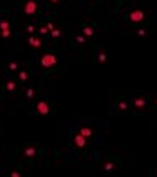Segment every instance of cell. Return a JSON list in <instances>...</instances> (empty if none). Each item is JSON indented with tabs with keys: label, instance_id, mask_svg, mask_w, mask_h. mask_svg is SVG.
Masks as SVG:
<instances>
[{
	"label": "cell",
	"instance_id": "6da1fadb",
	"mask_svg": "<svg viewBox=\"0 0 157 177\" xmlns=\"http://www.w3.org/2000/svg\"><path fill=\"white\" fill-rule=\"evenodd\" d=\"M56 63H58V58L55 53H45L40 58V66H43V68H53V66H56Z\"/></svg>",
	"mask_w": 157,
	"mask_h": 177
},
{
	"label": "cell",
	"instance_id": "7a4b0ae2",
	"mask_svg": "<svg viewBox=\"0 0 157 177\" xmlns=\"http://www.w3.org/2000/svg\"><path fill=\"white\" fill-rule=\"evenodd\" d=\"M127 18H129V22H131V23H136V25H137V23L145 22V20H147V17H145V13L142 12L141 8H136V10H132V12L129 13V17H127Z\"/></svg>",
	"mask_w": 157,
	"mask_h": 177
},
{
	"label": "cell",
	"instance_id": "3957f363",
	"mask_svg": "<svg viewBox=\"0 0 157 177\" xmlns=\"http://www.w3.org/2000/svg\"><path fill=\"white\" fill-rule=\"evenodd\" d=\"M23 12L25 15H35V13L38 12V3L35 2V0H26L25 3H23Z\"/></svg>",
	"mask_w": 157,
	"mask_h": 177
},
{
	"label": "cell",
	"instance_id": "277c9868",
	"mask_svg": "<svg viewBox=\"0 0 157 177\" xmlns=\"http://www.w3.org/2000/svg\"><path fill=\"white\" fill-rule=\"evenodd\" d=\"M132 106H134L136 109H139V111L145 109V108H147V101H145V96H142V94L136 96V98L132 99Z\"/></svg>",
	"mask_w": 157,
	"mask_h": 177
},
{
	"label": "cell",
	"instance_id": "5b68a950",
	"mask_svg": "<svg viewBox=\"0 0 157 177\" xmlns=\"http://www.w3.org/2000/svg\"><path fill=\"white\" fill-rule=\"evenodd\" d=\"M74 146L78 147V149H86V146H88V141H86V138L83 136V134H74Z\"/></svg>",
	"mask_w": 157,
	"mask_h": 177
},
{
	"label": "cell",
	"instance_id": "8992f818",
	"mask_svg": "<svg viewBox=\"0 0 157 177\" xmlns=\"http://www.w3.org/2000/svg\"><path fill=\"white\" fill-rule=\"evenodd\" d=\"M35 108H37V113L41 114V116H46V114L50 113V104H48L46 101H38Z\"/></svg>",
	"mask_w": 157,
	"mask_h": 177
},
{
	"label": "cell",
	"instance_id": "52a82bcc",
	"mask_svg": "<svg viewBox=\"0 0 157 177\" xmlns=\"http://www.w3.org/2000/svg\"><path fill=\"white\" fill-rule=\"evenodd\" d=\"M114 108H116V111L118 113H121V114H122V113H126L127 111V108H129V104H127V101H126V99H118V101H116V104H114Z\"/></svg>",
	"mask_w": 157,
	"mask_h": 177
},
{
	"label": "cell",
	"instance_id": "ba28073f",
	"mask_svg": "<svg viewBox=\"0 0 157 177\" xmlns=\"http://www.w3.org/2000/svg\"><path fill=\"white\" fill-rule=\"evenodd\" d=\"M28 45L32 46V48H41V45H43V41H41V38H40V37L30 35V37H28Z\"/></svg>",
	"mask_w": 157,
	"mask_h": 177
},
{
	"label": "cell",
	"instance_id": "9c48e42d",
	"mask_svg": "<svg viewBox=\"0 0 157 177\" xmlns=\"http://www.w3.org/2000/svg\"><path fill=\"white\" fill-rule=\"evenodd\" d=\"M79 134H83L86 139H89V138H93L94 136V131H93L91 127H88V126H85V127H79Z\"/></svg>",
	"mask_w": 157,
	"mask_h": 177
},
{
	"label": "cell",
	"instance_id": "30bf717a",
	"mask_svg": "<svg viewBox=\"0 0 157 177\" xmlns=\"http://www.w3.org/2000/svg\"><path fill=\"white\" fill-rule=\"evenodd\" d=\"M5 86H7V91H8V93H13V91H17V83H15L13 79H8Z\"/></svg>",
	"mask_w": 157,
	"mask_h": 177
},
{
	"label": "cell",
	"instance_id": "8fae6325",
	"mask_svg": "<svg viewBox=\"0 0 157 177\" xmlns=\"http://www.w3.org/2000/svg\"><path fill=\"white\" fill-rule=\"evenodd\" d=\"M83 33L86 37H94V28L89 25H83Z\"/></svg>",
	"mask_w": 157,
	"mask_h": 177
},
{
	"label": "cell",
	"instance_id": "7c38bea8",
	"mask_svg": "<svg viewBox=\"0 0 157 177\" xmlns=\"http://www.w3.org/2000/svg\"><path fill=\"white\" fill-rule=\"evenodd\" d=\"M35 154H37V147H35V146H28V147L25 149V156L26 157H33Z\"/></svg>",
	"mask_w": 157,
	"mask_h": 177
},
{
	"label": "cell",
	"instance_id": "4fadbf2b",
	"mask_svg": "<svg viewBox=\"0 0 157 177\" xmlns=\"http://www.w3.org/2000/svg\"><path fill=\"white\" fill-rule=\"evenodd\" d=\"M106 60H108V53H106L104 50H101V52L98 53V61H99V65L106 63Z\"/></svg>",
	"mask_w": 157,
	"mask_h": 177
},
{
	"label": "cell",
	"instance_id": "5bb4252c",
	"mask_svg": "<svg viewBox=\"0 0 157 177\" xmlns=\"http://www.w3.org/2000/svg\"><path fill=\"white\" fill-rule=\"evenodd\" d=\"M50 35H51L53 38H60V37H61V30L56 28V26H53L51 30H50Z\"/></svg>",
	"mask_w": 157,
	"mask_h": 177
},
{
	"label": "cell",
	"instance_id": "9a60e30c",
	"mask_svg": "<svg viewBox=\"0 0 157 177\" xmlns=\"http://www.w3.org/2000/svg\"><path fill=\"white\" fill-rule=\"evenodd\" d=\"M18 79L22 81V83H26V79H28V73H26L25 70H22V71L18 73Z\"/></svg>",
	"mask_w": 157,
	"mask_h": 177
},
{
	"label": "cell",
	"instance_id": "2e32d148",
	"mask_svg": "<svg viewBox=\"0 0 157 177\" xmlns=\"http://www.w3.org/2000/svg\"><path fill=\"white\" fill-rule=\"evenodd\" d=\"M10 28V22L8 20H0V30H8Z\"/></svg>",
	"mask_w": 157,
	"mask_h": 177
},
{
	"label": "cell",
	"instance_id": "e0dca14e",
	"mask_svg": "<svg viewBox=\"0 0 157 177\" xmlns=\"http://www.w3.org/2000/svg\"><path fill=\"white\" fill-rule=\"evenodd\" d=\"M8 70H10V71H17V70H18V63H17V61H10V63H8Z\"/></svg>",
	"mask_w": 157,
	"mask_h": 177
},
{
	"label": "cell",
	"instance_id": "ac0fdd59",
	"mask_svg": "<svg viewBox=\"0 0 157 177\" xmlns=\"http://www.w3.org/2000/svg\"><path fill=\"white\" fill-rule=\"evenodd\" d=\"M25 94H26V98H28V99H32L33 96H35V90H33V88H28Z\"/></svg>",
	"mask_w": 157,
	"mask_h": 177
},
{
	"label": "cell",
	"instance_id": "d6986e66",
	"mask_svg": "<svg viewBox=\"0 0 157 177\" xmlns=\"http://www.w3.org/2000/svg\"><path fill=\"white\" fill-rule=\"evenodd\" d=\"M40 33H41V35H46V33H50L48 26H46V25H41V26H40Z\"/></svg>",
	"mask_w": 157,
	"mask_h": 177
},
{
	"label": "cell",
	"instance_id": "ffe728a7",
	"mask_svg": "<svg viewBox=\"0 0 157 177\" xmlns=\"http://www.w3.org/2000/svg\"><path fill=\"white\" fill-rule=\"evenodd\" d=\"M25 32L30 33V35H33V32H35V26H33V25H26L25 26Z\"/></svg>",
	"mask_w": 157,
	"mask_h": 177
},
{
	"label": "cell",
	"instance_id": "44dd1931",
	"mask_svg": "<svg viewBox=\"0 0 157 177\" xmlns=\"http://www.w3.org/2000/svg\"><path fill=\"white\" fill-rule=\"evenodd\" d=\"M12 35V32H10V28L8 30H2V38H8Z\"/></svg>",
	"mask_w": 157,
	"mask_h": 177
},
{
	"label": "cell",
	"instance_id": "7402d4cb",
	"mask_svg": "<svg viewBox=\"0 0 157 177\" xmlns=\"http://www.w3.org/2000/svg\"><path fill=\"white\" fill-rule=\"evenodd\" d=\"M136 33H137L139 37H145V35H147V30H145V28H139Z\"/></svg>",
	"mask_w": 157,
	"mask_h": 177
},
{
	"label": "cell",
	"instance_id": "603a6c76",
	"mask_svg": "<svg viewBox=\"0 0 157 177\" xmlns=\"http://www.w3.org/2000/svg\"><path fill=\"white\" fill-rule=\"evenodd\" d=\"M76 41H78V43H81V45H85V43H86V38H85V37H79V35H78V37H76Z\"/></svg>",
	"mask_w": 157,
	"mask_h": 177
},
{
	"label": "cell",
	"instance_id": "cb8c5ba5",
	"mask_svg": "<svg viewBox=\"0 0 157 177\" xmlns=\"http://www.w3.org/2000/svg\"><path fill=\"white\" fill-rule=\"evenodd\" d=\"M10 176H12V177H20L22 174H20V172H17V171H13L12 174H10Z\"/></svg>",
	"mask_w": 157,
	"mask_h": 177
},
{
	"label": "cell",
	"instance_id": "d4e9b609",
	"mask_svg": "<svg viewBox=\"0 0 157 177\" xmlns=\"http://www.w3.org/2000/svg\"><path fill=\"white\" fill-rule=\"evenodd\" d=\"M50 2H51V3H60L61 0H50Z\"/></svg>",
	"mask_w": 157,
	"mask_h": 177
},
{
	"label": "cell",
	"instance_id": "484cf974",
	"mask_svg": "<svg viewBox=\"0 0 157 177\" xmlns=\"http://www.w3.org/2000/svg\"><path fill=\"white\" fill-rule=\"evenodd\" d=\"M156 108H157V96H156Z\"/></svg>",
	"mask_w": 157,
	"mask_h": 177
}]
</instances>
